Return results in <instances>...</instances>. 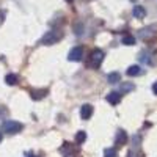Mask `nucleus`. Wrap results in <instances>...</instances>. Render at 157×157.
Returning a JSON list of instances; mask_svg holds the SVG:
<instances>
[{
	"label": "nucleus",
	"instance_id": "f257e3e1",
	"mask_svg": "<svg viewBox=\"0 0 157 157\" xmlns=\"http://www.w3.org/2000/svg\"><path fill=\"white\" fill-rule=\"evenodd\" d=\"M63 38V33L60 30H49L43 38H41V43L43 46H52V44H57L60 39Z\"/></svg>",
	"mask_w": 157,
	"mask_h": 157
},
{
	"label": "nucleus",
	"instance_id": "f03ea898",
	"mask_svg": "<svg viewBox=\"0 0 157 157\" xmlns=\"http://www.w3.org/2000/svg\"><path fill=\"white\" fill-rule=\"evenodd\" d=\"M102 60H104V52H102L101 49H94V50L90 54L86 64H88L90 68H93V69H98V68L101 66Z\"/></svg>",
	"mask_w": 157,
	"mask_h": 157
},
{
	"label": "nucleus",
	"instance_id": "7ed1b4c3",
	"mask_svg": "<svg viewBox=\"0 0 157 157\" xmlns=\"http://www.w3.org/2000/svg\"><path fill=\"white\" fill-rule=\"evenodd\" d=\"M22 129H24L22 123H19V121H14V120H8V121H5V123H3V126H2V130H3V132H6V134H11V135L19 134Z\"/></svg>",
	"mask_w": 157,
	"mask_h": 157
},
{
	"label": "nucleus",
	"instance_id": "20e7f679",
	"mask_svg": "<svg viewBox=\"0 0 157 157\" xmlns=\"http://www.w3.org/2000/svg\"><path fill=\"white\" fill-rule=\"evenodd\" d=\"M82 57H83V47L77 46V47H72L71 49L69 55H68V60L69 61H80Z\"/></svg>",
	"mask_w": 157,
	"mask_h": 157
},
{
	"label": "nucleus",
	"instance_id": "39448f33",
	"mask_svg": "<svg viewBox=\"0 0 157 157\" xmlns=\"http://www.w3.org/2000/svg\"><path fill=\"white\" fill-rule=\"evenodd\" d=\"M155 30H157L155 25H149V27L141 29L138 32V36H140V39H145V41H146V39H149V38H152L155 35Z\"/></svg>",
	"mask_w": 157,
	"mask_h": 157
},
{
	"label": "nucleus",
	"instance_id": "423d86ee",
	"mask_svg": "<svg viewBox=\"0 0 157 157\" xmlns=\"http://www.w3.org/2000/svg\"><path fill=\"white\" fill-rule=\"evenodd\" d=\"M121 93L120 91H110V93L107 94V102H110L112 105H118V104L121 102Z\"/></svg>",
	"mask_w": 157,
	"mask_h": 157
},
{
	"label": "nucleus",
	"instance_id": "0eeeda50",
	"mask_svg": "<svg viewBox=\"0 0 157 157\" xmlns=\"http://www.w3.org/2000/svg\"><path fill=\"white\" fill-rule=\"evenodd\" d=\"M80 116H82V120H90V118L93 116V105H90V104H85V105H82V109H80Z\"/></svg>",
	"mask_w": 157,
	"mask_h": 157
},
{
	"label": "nucleus",
	"instance_id": "6e6552de",
	"mask_svg": "<svg viewBox=\"0 0 157 157\" xmlns=\"http://www.w3.org/2000/svg\"><path fill=\"white\" fill-rule=\"evenodd\" d=\"M126 141H127V134L124 132V130H118L116 137H115V145L123 146V145H126Z\"/></svg>",
	"mask_w": 157,
	"mask_h": 157
},
{
	"label": "nucleus",
	"instance_id": "1a4fd4ad",
	"mask_svg": "<svg viewBox=\"0 0 157 157\" xmlns=\"http://www.w3.org/2000/svg\"><path fill=\"white\" fill-rule=\"evenodd\" d=\"M126 72H127L129 77H137V75H141V74H143V69L138 66V64H132V66L127 68Z\"/></svg>",
	"mask_w": 157,
	"mask_h": 157
},
{
	"label": "nucleus",
	"instance_id": "9d476101",
	"mask_svg": "<svg viewBox=\"0 0 157 157\" xmlns=\"http://www.w3.org/2000/svg\"><path fill=\"white\" fill-rule=\"evenodd\" d=\"M30 94H32V99L41 101V99H44L47 96V90H32Z\"/></svg>",
	"mask_w": 157,
	"mask_h": 157
},
{
	"label": "nucleus",
	"instance_id": "9b49d317",
	"mask_svg": "<svg viewBox=\"0 0 157 157\" xmlns=\"http://www.w3.org/2000/svg\"><path fill=\"white\" fill-rule=\"evenodd\" d=\"M132 14H134L137 19H143V17L146 16V10L143 8V6H140V5H135L134 10H132Z\"/></svg>",
	"mask_w": 157,
	"mask_h": 157
},
{
	"label": "nucleus",
	"instance_id": "f8f14e48",
	"mask_svg": "<svg viewBox=\"0 0 157 157\" xmlns=\"http://www.w3.org/2000/svg\"><path fill=\"white\" fill-rule=\"evenodd\" d=\"M135 90V85L134 83H130V82H123L121 83V91L120 93L121 94H126V93H130V91H134Z\"/></svg>",
	"mask_w": 157,
	"mask_h": 157
},
{
	"label": "nucleus",
	"instance_id": "ddd939ff",
	"mask_svg": "<svg viewBox=\"0 0 157 157\" xmlns=\"http://www.w3.org/2000/svg\"><path fill=\"white\" fill-rule=\"evenodd\" d=\"M152 55H149V54H146V52H141V54H140V61L141 63H145V64H149V66H151V64H154V58H151Z\"/></svg>",
	"mask_w": 157,
	"mask_h": 157
},
{
	"label": "nucleus",
	"instance_id": "4468645a",
	"mask_svg": "<svg viewBox=\"0 0 157 157\" xmlns=\"http://www.w3.org/2000/svg\"><path fill=\"white\" fill-rule=\"evenodd\" d=\"M72 145H71V143H64V145L60 148V152L63 154V155H69V154H72Z\"/></svg>",
	"mask_w": 157,
	"mask_h": 157
},
{
	"label": "nucleus",
	"instance_id": "2eb2a0df",
	"mask_svg": "<svg viewBox=\"0 0 157 157\" xmlns=\"http://www.w3.org/2000/svg\"><path fill=\"white\" fill-rule=\"evenodd\" d=\"M107 80H109V83H118L121 80V74L120 72H112V74H109Z\"/></svg>",
	"mask_w": 157,
	"mask_h": 157
},
{
	"label": "nucleus",
	"instance_id": "dca6fc26",
	"mask_svg": "<svg viewBox=\"0 0 157 157\" xmlns=\"http://www.w3.org/2000/svg\"><path fill=\"white\" fill-rule=\"evenodd\" d=\"M123 44L124 46H134L135 44V38L132 35H124L123 36Z\"/></svg>",
	"mask_w": 157,
	"mask_h": 157
},
{
	"label": "nucleus",
	"instance_id": "f3484780",
	"mask_svg": "<svg viewBox=\"0 0 157 157\" xmlns=\"http://www.w3.org/2000/svg\"><path fill=\"white\" fill-rule=\"evenodd\" d=\"M5 82H6L8 85H11V86L16 85V83H17V75H16V74H8V75L5 77Z\"/></svg>",
	"mask_w": 157,
	"mask_h": 157
},
{
	"label": "nucleus",
	"instance_id": "a211bd4d",
	"mask_svg": "<svg viewBox=\"0 0 157 157\" xmlns=\"http://www.w3.org/2000/svg\"><path fill=\"white\" fill-rule=\"evenodd\" d=\"M86 140V132H83V130H78V132L75 134V143H78V145H80V143H83Z\"/></svg>",
	"mask_w": 157,
	"mask_h": 157
},
{
	"label": "nucleus",
	"instance_id": "6ab92c4d",
	"mask_svg": "<svg viewBox=\"0 0 157 157\" xmlns=\"http://www.w3.org/2000/svg\"><path fill=\"white\" fill-rule=\"evenodd\" d=\"M116 155H118V152L115 148H107L104 151V157H116Z\"/></svg>",
	"mask_w": 157,
	"mask_h": 157
},
{
	"label": "nucleus",
	"instance_id": "aec40b11",
	"mask_svg": "<svg viewBox=\"0 0 157 157\" xmlns=\"http://www.w3.org/2000/svg\"><path fill=\"white\" fill-rule=\"evenodd\" d=\"M126 157H143V152H140V151H130Z\"/></svg>",
	"mask_w": 157,
	"mask_h": 157
},
{
	"label": "nucleus",
	"instance_id": "412c9836",
	"mask_svg": "<svg viewBox=\"0 0 157 157\" xmlns=\"http://www.w3.org/2000/svg\"><path fill=\"white\" fill-rule=\"evenodd\" d=\"M5 17H6V13L5 11H0V25L3 24V21H5Z\"/></svg>",
	"mask_w": 157,
	"mask_h": 157
},
{
	"label": "nucleus",
	"instance_id": "4be33fe9",
	"mask_svg": "<svg viewBox=\"0 0 157 157\" xmlns=\"http://www.w3.org/2000/svg\"><path fill=\"white\" fill-rule=\"evenodd\" d=\"M152 93H154V94L157 96V82H155V83L152 85Z\"/></svg>",
	"mask_w": 157,
	"mask_h": 157
},
{
	"label": "nucleus",
	"instance_id": "5701e85b",
	"mask_svg": "<svg viewBox=\"0 0 157 157\" xmlns=\"http://www.w3.org/2000/svg\"><path fill=\"white\" fill-rule=\"evenodd\" d=\"M2 138H3V137H2V134H0V141H2Z\"/></svg>",
	"mask_w": 157,
	"mask_h": 157
},
{
	"label": "nucleus",
	"instance_id": "b1692460",
	"mask_svg": "<svg viewBox=\"0 0 157 157\" xmlns=\"http://www.w3.org/2000/svg\"><path fill=\"white\" fill-rule=\"evenodd\" d=\"M66 2H69V3H71V2H72V0H66Z\"/></svg>",
	"mask_w": 157,
	"mask_h": 157
},
{
	"label": "nucleus",
	"instance_id": "393cba45",
	"mask_svg": "<svg viewBox=\"0 0 157 157\" xmlns=\"http://www.w3.org/2000/svg\"><path fill=\"white\" fill-rule=\"evenodd\" d=\"M30 157H35V155H30Z\"/></svg>",
	"mask_w": 157,
	"mask_h": 157
}]
</instances>
